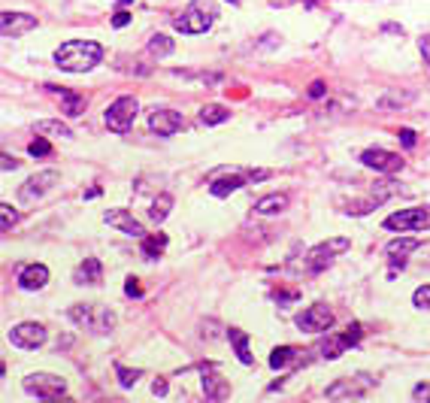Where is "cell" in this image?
Masks as SVG:
<instances>
[{
	"mask_svg": "<svg viewBox=\"0 0 430 403\" xmlns=\"http://www.w3.org/2000/svg\"><path fill=\"white\" fill-rule=\"evenodd\" d=\"M409 100H415V92H406V94L391 92V94H385L382 100H379V106H382V109H388V106H403V104H409Z\"/></svg>",
	"mask_w": 430,
	"mask_h": 403,
	"instance_id": "33",
	"label": "cell"
},
{
	"mask_svg": "<svg viewBox=\"0 0 430 403\" xmlns=\"http://www.w3.org/2000/svg\"><path fill=\"white\" fill-rule=\"evenodd\" d=\"M46 282H49L46 264H25L18 270V288H25V291H39V288H46Z\"/></svg>",
	"mask_w": 430,
	"mask_h": 403,
	"instance_id": "18",
	"label": "cell"
},
{
	"mask_svg": "<svg viewBox=\"0 0 430 403\" xmlns=\"http://www.w3.org/2000/svg\"><path fill=\"white\" fill-rule=\"evenodd\" d=\"M49 88V94H55L61 100V113L70 116V118H76L85 113V97H82L79 92H73V88H64V85H46Z\"/></svg>",
	"mask_w": 430,
	"mask_h": 403,
	"instance_id": "14",
	"label": "cell"
},
{
	"mask_svg": "<svg viewBox=\"0 0 430 403\" xmlns=\"http://www.w3.org/2000/svg\"><path fill=\"white\" fill-rule=\"evenodd\" d=\"M415 249H422V240L418 237H397V240H391V243L385 246V252H388V258H391V267H406V258L412 255Z\"/></svg>",
	"mask_w": 430,
	"mask_h": 403,
	"instance_id": "16",
	"label": "cell"
},
{
	"mask_svg": "<svg viewBox=\"0 0 430 403\" xmlns=\"http://www.w3.org/2000/svg\"><path fill=\"white\" fill-rule=\"evenodd\" d=\"M125 294H128V297H142V285H140V279L130 276V279L125 282Z\"/></svg>",
	"mask_w": 430,
	"mask_h": 403,
	"instance_id": "38",
	"label": "cell"
},
{
	"mask_svg": "<svg viewBox=\"0 0 430 403\" xmlns=\"http://www.w3.org/2000/svg\"><path fill=\"white\" fill-rule=\"evenodd\" d=\"M288 209V194H267L254 204V213L261 216H276V213H285Z\"/></svg>",
	"mask_w": 430,
	"mask_h": 403,
	"instance_id": "22",
	"label": "cell"
},
{
	"mask_svg": "<svg viewBox=\"0 0 430 403\" xmlns=\"http://www.w3.org/2000/svg\"><path fill=\"white\" fill-rule=\"evenodd\" d=\"M367 391V385H357L355 379H336L333 385H327V397L336 400V397H361Z\"/></svg>",
	"mask_w": 430,
	"mask_h": 403,
	"instance_id": "21",
	"label": "cell"
},
{
	"mask_svg": "<svg viewBox=\"0 0 430 403\" xmlns=\"http://www.w3.org/2000/svg\"><path fill=\"white\" fill-rule=\"evenodd\" d=\"M170 209H173V197L170 194H158L155 204H152V209H149V216H152V221H164L170 216Z\"/></svg>",
	"mask_w": 430,
	"mask_h": 403,
	"instance_id": "30",
	"label": "cell"
},
{
	"mask_svg": "<svg viewBox=\"0 0 430 403\" xmlns=\"http://www.w3.org/2000/svg\"><path fill=\"white\" fill-rule=\"evenodd\" d=\"M167 249V234H146L142 237V258H158Z\"/></svg>",
	"mask_w": 430,
	"mask_h": 403,
	"instance_id": "26",
	"label": "cell"
},
{
	"mask_svg": "<svg viewBox=\"0 0 430 403\" xmlns=\"http://www.w3.org/2000/svg\"><path fill=\"white\" fill-rule=\"evenodd\" d=\"M412 397L415 400H430V382H418L412 388Z\"/></svg>",
	"mask_w": 430,
	"mask_h": 403,
	"instance_id": "39",
	"label": "cell"
},
{
	"mask_svg": "<svg viewBox=\"0 0 430 403\" xmlns=\"http://www.w3.org/2000/svg\"><path fill=\"white\" fill-rule=\"evenodd\" d=\"M118 4H130V0H118Z\"/></svg>",
	"mask_w": 430,
	"mask_h": 403,
	"instance_id": "47",
	"label": "cell"
},
{
	"mask_svg": "<svg viewBox=\"0 0 430 403\" xmlns=\"http://www.w3.org/2000/svg\"><path fill=\"white\" fill-rule=\"evenodd\" d=\"M267 176H270V170H249V173H245L249 182H261V179H267Z\"/></svg>",
	"mask_w": 430,
	"mask_h": 403,
	"instance_id": "41",
	"label": "cell"
},
{
	"mask_svg": "<svg viewBox=\"0 0 430 403\" xmlns=\"http://www.w3.org/2000/svg\"><path fill=\"white\" fill-rule=\"evenodd\" d=\"M215 370V364L209 361V364H203V395H207L209 400H224V397H231V385L224 382L219 373H212Z\"/></svg>",
	"mask_w": 430,
	"mask_h": 403,
	"instance_id": "17",
	"label": "cell"
},
{
	"mask_svg": "<svg viewBox=\"0 0 430 403\" xmlns=\"http://www.w3.org/2000/svg\"><path fill=\"white\" fill-rule=\"evenodd\" d=\"M152 395H158V397L167 395V382H164V379H155V382H152Z\"/></svg>",
	"mask_w": 430,
	"mask_h": 403,
	"instance_id": "42",
	"label": "cell"
},
{
	"mask_svg": "<svg viewBox=\"0 0 430 403\" xmlns=\"http://www.w3.org/2000/svg\"><path fill=\"white\" fill-rule=\"evenodd\" d=\"M212 18H215V9L209 4H203V0H194L185 13L173 18V27L182 34H207L212 27Z\"/></svg>",
	"mask_w": 430,
	"mask_h": 403,
	"instance_id": "3",
	"label": "cell"
},
{
	"mask_svg": "<svg viewBox=\"0 0 430 403\" xmlns=\"http://www.w3.org/2000/svg\"><path fill=\"white\" fill-rule=\"evenodd\" d=\"M231 118V109L228 106H221V104H207L200 109V125H221V122H228Z\"/></svg>",
	"mask_w": 430,
	"mask_h": 403,
	"instance_id": "24",
	"label": "cell"
},
{
	"mask_svg": "<svg viewBox=\"0 0 430 403\" xmlns=\"http://www.w3.org/2000/svg\"><path fill=\"white\" fill-rule=\"evenodd\" d=\"M173 49H176V43H173V39L167 37V34H155L149 39V52L155 55V58H164V55H170Z\"/></svg>",
	"mask_w": 430,
	"mask_h": 403,
	"instance_id": "28",
	"label": "cell"
},
{
	"mask_svg": "<svg viewBox=\"0 0 430 403\" xmlns=\"http://www.w3.org/2000/svg\"><path fill=\"white\" fill-rule=\"evenodd\" d=\"M37 134H55V137H73V130H70L64 122H55V118H43V122H37Z\"/></svg>",
	"mask_w": 430,
	"mask_h": 403,
	"instance_id": "29",
	"label": "cell"
},
{
	"mask_svg": "<svg viewBox=\"0 0 430 403\" xmlns=\"http://www.w3.org/2000/svg\"><path fill=\"white\" fill-rule=\"evenodd\" d=\"M125 25H130V13L128 9H118V13L112 16V27H125Z\"/></svg>",
	"mask_w": 430,
	"mask_h": 403,
	"instance_id": "40",
	"label": "cell"
},
{
	"mask_svg": "<svg viewBox=\"0 0 430 403\" xmlns=\"http://www.w3.org/2000/svg\"><path fill=\"white\" fill-rule=\"evenodd\" d=\"M73 282L76 285H100V282H104V264H100L97 258H85L73 270Z\"/></svg>",
	"mask_w": 430,
	"mask_h": 403,
	"instance_id": "19",
	"label": "cell"
},
{
	"mask_svg": "<svg viewBox=\"0 0 430 403\" xmlns=\"http://www.w3.org/2000/svg\"><path fill=\"white\" fill-rule=\"evenodd\" d=\"M18 167V161L13 155H4V170H16Z\"/></svg>",
	"mask_w": 430,
	"mask_h": 403,
	"instance_id": "45",
	"label": "cell"
},
{
	"mask_svg": "<svg viewBox=\"0 0 430 403\" xmlns=\"http://www.w3.org/2000/svg\"><path fill=\"white\" fill-rule=\"evenodd\" d=\"M37 27V16H27V13H4L0 16V34L6 39L9 37H22L27 31Z\"/></svg>",
	"mask_w": 430,
	"mask_h": 403,
	"instance_id": "12",
	"label": "cell"
},
{
	"mask_svg": "<svg viewBox=\"0 0 430 403\" xmlns=\"http://www.w3.org/2000/svg\"><path fill=\"white\" fill-rule=\"evenodd\" d=\"M116 376H118V385L121 388H134L137 379L142 376V370H128L125 364H116Z\"/></svg>",
	"mask_w": 430,
	"mask_h": 403,
	"instance_id": "31",
	"label": "cell"
},
{
	"mask_svg": "<svg viewBox=\"0 0 430 403\" xmlns=\"http://www.w3.org/2000/svg\"><path fill=\"white\" fill-rule=\"evenodd\" d=\"M228 4H233V6H237V4H240V0H228Z\"/></svg>",
	"mask_w": 430,
	"mask_h": 403,
	"instance_id": "46",
	"label": "cell"
},
{
	"mask_svg": "<svg viewBox=\"0 0 430 403\" xmlns=\"http://www.w3.org/2000/svg\"><path fill=\"white\" fill-rule=\"evenodd\" d=\"M140 113V104L137 97H118L112 100L109 109H106V128L112 134H128L130 125H134V118Z\"/></svg>",
	"mask_w": 430,
	"mask_h": 403,
	"instance_id": "6",
	"label": "cell"
},
{
	"mask_svg": "<svg viewBox=\"0 0 430 403\" xmlns=\"http://www.w3.org/2000/svg\"><path fill=\"white\" fill-rule=\"evenodd\" d=\"M70 318H73L79 328L94 330V334H106V330H112V325H116L112 309L94 306V304H76L73 309H70Z\"/></svg>",
	"mask_w": 430,
	"mask_h": 403,
	"instance_id": "2",
	"label": "cell"
},
{
	"mask_svg": "<svg viewBox=\"0 0 430 403\" xmlns=\"http://www.w3.org/2000/svg\"><path fill=\"white\" fill-rule=\"evenodd\" d=\"M104 221L109 228H118L121 234H128V237H146V230H142V225L128 213V209H106L104 213Z\"/></svg>",
	"mask_w": 430,
	"mask_h": 403,
	"instance_id": "15",
	"label": "cell"
},
{
	"mask_svg": "<svg viewBox=\"0 0 430 403\" xmlns=\"http://www.w3.org/2000/svg\"><path fill=\"white\" fill-rule=\"evenodd\" d=\"M9 342L18 349H39L46 342V328L39 321H22L9 330Z\"/></svg>",
	"mask_w": 430,
	"mask_h": 403,
	"instance_id": "10",
	"label": "cell"
},
{
	"mask_svg": "<svg viewBox=\"0 0 430 403\" xmlns=\"http://www.w3.org/2000/svg\"><path fill=\"white\" fill-rule=\"evenodd\" d=\"M22 385L30 397L39 400H58L67 395V379L55 376V373H30V376H25Z\"/></svg>",
	"mask_w": 430,
	"mask_h": 403,
	"instance_id": "5",
	"label": "cell"
},
{
	"mask_svg": "<svg viewBox=\"0 0 430 403\" xmlns=\"http://www.w3.org/2000/svg\"><path fill=\"white\" fill-rule=\"evenodd\" d=\"M397 140H400V143H403L406 149H412L418 137H415V130H412V128H400V130H397Z\"/></svg>",
	"mask_w": 430,
	"mask_h": 403,
	"instance_id": "37",
	"label": "cell"
},
{
	"mask_svg": "<svg viewBox=\"0 0 430 403\" xmlns=\"http://www.w3.org/2000/svg\"><path fill=\"white\" fill-rule=\"evenodd\" d=\"M16 221H18V209H13L9 204H0V228H4V234L13 230Z\"/></svg>",
	"mask_w": 430,
	"mask_h": 403,
	"instance_id": "34",
	"label": "cell"
},
{
	"mask_svg": "<svg viewBox=\"0 0 430 403\" xmlns=\"http://www.w3.org/2000/svg\"><path fill=\"white\" fill-rule=\"evenodd\" d=\"M149 128L158 137H173L182 128V113H176V109H155L149 116Z\"/></svg>",
	"mask_w": 430,
	"mask_h": 403,
	"instance_id": "13",
	"label": "cell"
},
{
	"mask_svg": "<svg viewBox=\"0 0 430 403\" xmlns=\"http://www.w3.org/2000/svg\"><path fill=\"white\" fill-rule=\"evenodd\" d=\"M228 340H231V346L233 352H237V358L242 361V364H252V352H249V334L240 328H228Z\"/></svg>",
	"mask_w": 430,
	"mask_h": 403,
	"instance_id": "23",
	"label": "cell"
},
{
	"mask_svg": "<svg viewBox=\"0 0 430 403\" xmlns=\"http://www.w3.org/2000/svg\"><path fill=\"white\" fill-rule=\"evenodd\" d=\"M412 304L418 309H430V285H422V288H415V294H412Z\"/></svg>",
	"mask_w": 430,
	"mask_h": 403,
	"instance_id": "36",
	"label": "cell"
},
{
	"mask_svg": "<svg viewBox=\"0 0 430 403\" xmlns=\"http://www.w3.org/2000/svg\"><path fill=\"white\" fill-rule=\"evenodd\" d=\"M345 349H349V342H345V337H343V334L327 337V340L321 342V358H327V361H336V358H340Z\"/></svg>",
	"mask_w": 430,
	"mask_h": 403,
	"instance_id": "27",
	"label": "cell"
},
{
	"mask_svg": "<svg viewBox=\"0 0 430 403\" xmlns=\"http://www.w3.org/2000/svg\"><path fill=\"white\" fill-rule=\"evenodd\" d=\"M331 325H333V312L324 304H312L297 316V328L306 330V334H321V330H327Z\"/></svg>",
	"mask_w": 430,
	"mask_h": 403,
	"instance_id": "9",
	"label": "cell"
},
{
	"mask_svg": "<svg viewBox=\"0 0 430 403\" xmlns=\"http://www.w3.org/2000/svg\"><path fill=\"white\" fill-rule=\"evenodd\" d=\"M418 49H422V55H424V61L430 64V37H422V43H418Z\"/></svg>",
	"mask_w": 430,
	"mask_h": 403,
	"instance_id": "44",
	"label": "cell"
},
{
	"mask_svg": "<svg viewBox=\"0 0 430 403\" xmlns=\"http://www.w3.org/2000/svg\"><path fill=\"white\" fill-rule=\"evenodd\" d=\"M349 246H352L349 237H331V240H324V243L312 246L309 252H306V270H309V273H321V270L331 267L333 258L340 255V252H345Z\"/></svg>",
	"mask_w": 430,
	"mask_h": 403,
	"instance_id": "4",
	"label": "cell"
},
{
	"mask_svg": "<svg viewBox=\"0 0 430 403\" xmlns=\"http://www.w3.org/2000/svg\"><path fill=\"white\" fill-rule=\"evenodd\" d=\"M324 92H327L324 82H312V85H309V97H324Z\"/></svg>",
	"mask_w": 430,
	"mask_h": 403,
	"instance_id": "43",
	"label": "cell"
},
{
	"mask_svg": "<svg viewBox=\"0 0 430 403\" xmlns=\"http://www.w3.org/2000/svg\"><path fill=\"white\" fill-rule=\"evenodd\" d=\"M300 364H306V352L294 349V346H279V349H273V355H270V367L273 370L300 367Z\"/></svg>",
	"mask_w": 430,
	"mask_h": 403,
	"instance_id": "20",
	"label": "cell"
},
{
	"mask_svg": "<svg viewBox=\"0 0 430 403\" xmlns=\"http://www.w3.org/2000/svg\"><path fill=\"white\" fill-rule=\"evenodd\" d=\"M27 152L34 155V158H49V155H52V146H49V140H46V137H37L34 143L27 146Z\"/></svg>",
	"mask_w": 430,
	"mask_h": 403,
	"instance_id": "35",
	"label": "cell"
},
{
	"mask_svg": "<svg viewBox=\"0 0 430 403\" xmlns=\"http://www.w3.org/2000/svg\"><path fill=\"white\" fill-rule=\"evenodd\" d=\"M388 230H430V206H412V209H400V213H391L385 218Z\"/></svg>",
	"mask_w": 430,
	"mask_h": 403,
	"instance_id": "7",
	"label": "cell"
},
{
	"mask_svg": "<svg viewBox=\"0 0 430 403\" xmlns=\"http://www.w3.org/2000/svg\"><path fill=\"white\" fill-rule=\"evenodd\" d=\"M361 164L376 170V173H397V170H403V158L388 152V149H364Z\"/></svg>",
	"mask_w": 430,
	"mask_h": 403,
	"instance_id": "11",
	"label": "cell"
},
{
	"mask_svg": "<svg viewBox=\"0 0 430 403\" xmlns=\"http://www.w3.org/2000/svg\"><path fill=\"white\" fill-rule=\"evenodd\" d=\"M391 194H397V182H376V188L370 191V197L376 200V206L379 204H385Z\"/></svg>",
	"mask_w": 430,
	"mask_h": 403,
	"instance_id": "32",
	"label": "cell"
},
{
	"mask_svg": "<svg viewBox=\"0 0 430 403\" xmlns=\"http://www.w3.org/2000/svg\"><path fill=\"white\" fill-rule=\"evenodd\" d=\"M104 61V46L94 39H67L55 49V64L67 73H85Z\"/></svg>",
	"mask_w": 430,
	"mask_h": 403,
	"instance_id": "1",
	"label": "cell"
},
{
	"mask_svg": "<svg viewBox=\"0 0 430 403\" xmlns=\"http://www.w3.org/2000/svg\"><path fill=\"white\" fill-rule=\"evenodd\" d=\"M245 182H249L245 176H224V179H215V182L209 185V191H212L215 197H228V194H233L237 188H242Z\"/></svg>",
	"mask_w": 430,
	"mask_h": 403,
	"instance_id": "25",
	"label": "cell"
},
{
	"mask_svg": "<svg viewBox=\"0 0 430 403\" xmlns=\"http://www.w3.org/2000/svg\"><path fill=\"white\" fill-rule=\"evenodd\" d=\"M55 185H58V173H55V170H39L37 176H30L27 182L18 188V197H22V204H34V200L46 197Z\"/></svg>",
	"mask_w": 430,
	"mask_h": 403,
	"instance_id": "8",
	"label": "cell"
}]
</instances>
